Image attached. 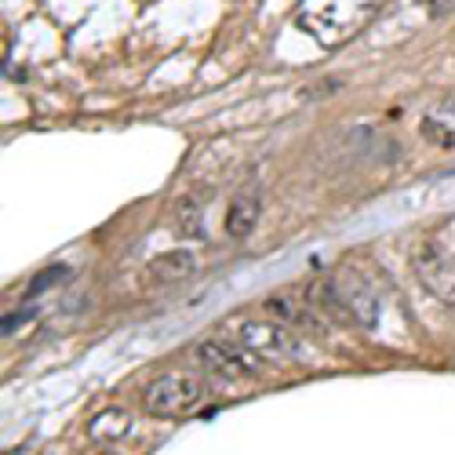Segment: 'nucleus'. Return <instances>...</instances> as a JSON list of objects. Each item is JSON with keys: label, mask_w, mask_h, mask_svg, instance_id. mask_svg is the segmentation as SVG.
Listing matches in <instances>:
<instances>
[{"label": "nucleus", "mask_w": 455, "mask_h": 455, "mask_svg": "<svg viewBox=\"0 0 455 455\" xmlns=\"http://www.w3.org/2000/svg\"><path fill=\"white\" fill-rule=\"evenodd\" d=\"M204 401V379L189 371L161 375L154 387L146 390V411L157 419H182Z\"/></svg>", "instance_id": "f257e3e1"}, {"label": "nucleus", "mask_w": 455, "mask_h": 455, "mask_svg": "<svg viewBox=\"0 0 455 455\" xmlns=\"http://www.w3.org/2000/svg\"><path fill=\"white\" fill-rule=\"evenodd\" d=\"M234 339L237 343H244L255 357H262V361H291V357H299V335L288 328V324H281V321H274V317H248V321H237L234 324Z\"/></svg>", "instance_id": "f03ea898"}, {"label": "nucleus", "mask_w": 455, "mask_h": 455, "mask_svg": "<svg viewBox=\"0 0 455 455\" xmlns=\"http://www.w3.org/2000/svg\"><path fill=\"white\" fill-rule=\"evenodd\" d=\"M197 361L212 371V375H222V379H255L267 361L255 357L244 343L237 339H204L197 347Z\"/></svg>", "instance_id": "7ed1b4c3"}, {"label": "nucleus", "mask_w": 455, "mask_h": 455, "mask_svg": "<svg viewBox=\"0 0 455 455\" xmlns=\"http://www.w3.org/2000/svg\"><path fill=\"white\" fill-rule=\"evenodd\" d=\"M411 270L419 277V284L441 299V302H455V259L434 244V241H423L419 248L411 251Z\"/></svg>", "instance_id": "20e7f679"}, {"label": "nucleus", "mask_w": 455, "mask_h": 455, "mask_svg": "<svg viewBox=\"0 0 455 455\" xmlns=\"http://www.w3.org/2000/svg\"><path fill=\"white\" fill-rule=\"evenodd\" d=\"M339 284V295H343V307L350 314V321L364 324V328H375V317H379V295L371 288V281L357 270V267H347L343 274L335 277Z\"/></svg>", "instance_id": "39448f33"}, {"label": "nucleus", "mask_w": 455, "mask_h": 455, "mask_svg": "<svg viewBox=\"0 0 455 455\" xmlns=\"http://www.w3.org/2000/svg\"><path fill=\"white\" fill-rule=\"evenodd\" d=\"M259 212H262V201H259L255 189L237 194L230 201V208H226V234L230 237H248L255 230V222H259Z\"/></svg>", "instance_id": "423d86ee"}, {"label": "nucleus", "mask_w": 455, "mask_h": 455, "mask_svg": "<svg viewBox=\"0 0 455 455\" xmlns=\"http://www.w3.org/2000/svg\"><path fill=\"white\" fill-rule=\"evenodd\" d=\"M194 270H197V259L189 251H164V255H157L154 262H149V277H154L157 284H179Z\"/></svg>", "instance_id": "0eeeda50"}, {"label": "nucleus", "mask_w": 455, "mask_h": 455, "mask_svg": "<svg viewBox=\"0 0 455 455\" xmlns=\"http://www.w3.org/2000/svg\"><path fill=\"white\" fill-rule=\"evenodd\" d=\"M423 139L434 146H455V99L434 106L423 117Z\"/></svg>", "instance_id": "6e6552de"}, {"label": "nucleus", "mask_w": 455, "mask_h": 455, "mask_svg": "<svg viewBox=\"0 0 455 455\" xmlns=\"http://www.w3.org/2000/svg\"><path fill=\"white\" fill-rule=\"evenodd\" d=\"M128 427H132V419H128L124 408H106V411L95 415L88 430H92V441L109 444V441H121V437L128 434Z\"/></svg>", "instance_id": "1a4fd4ad"}, {"label": "nucleus", "mask_w": 455, "mask_h": 455, "mask_svg": "<svg viewBox=\"0 0 455 455\" xmlns=\"http://www.w3.org/2000/svg\"><path fill=\"white\" fill-rule=\"evenodd\" d=\"M179 234L201 237V215H197V201H194V197H186V201L179 204Z\"/></svg>", "instance_id": "9d476101"}, {"label": "nucleus", "mask_w": 455, "mask_h": 455, "mask_svg": "<svg viewBox=\"0 0 455 455\" xmlns=\"http://www.w3.org/2000/svg\"><path fill=\"white\" fill-rule=\"evenodd\" d=\"M69 277V270L66 267H52V270H44L41 277H33V284H29V291L26 295H41V291H48L55 281H66Z\"/></svg>", "instance_id": "9b49d317"}, {"label": "nucleus", "mask_w": 455, "mask_h": 455, "mask_svg": "<svg viewBox=\"0 0 455 455\" xmlns=\"http://www.w3.org/2000/svg\"><path fill=\"white\" fill-rule=\"evenodd\" d=\"M427 8H430V15H451L455 12V0H427Z\"/></svg>", "instance_id": "f8f14e48"}]
</instances>
